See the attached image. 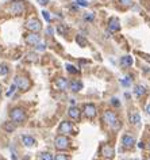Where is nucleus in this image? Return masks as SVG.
Returning <instances> with one entry per match:
<instances>
[{
	"label": "nucleus",
	"instance_id": "nucleus-12",
	"mask_svg": "<svg viewBox=\"0 0 150 160\" xmlns=\"http://www.w3.org/2000/svg\"><path fill=\"white\" fill-rule=\"evenodd\" d=\"M101 153H103L104 157H107V159H111V157H114L115 151H114V148H112V147L104 145L103 148H101Z\"/></svg>",
	"mask_w": 150,
	"mask_h": 160
},
{
	"label": "nucleus",
	"instance_id": "nucleus-13",
	"mask_svg": "<svg viewBox=\"0 0 150 160\" xmlns=\"http://www.w3.org/2000/svg\"><path fill=\"white\" fill-rule=\"evenodd\" d=\"M68 114H69V117H71L72 119H79L81 111H80V109H77L76 106H72L71 109L68 110Z\"/></svg>",
	"mask_w": 150,
	"mask_h": 160
},
{
	"label": "nucleus",
	"instance_id": "nucleus-6",
	"mask_svg": "<svg viewBox=\"0 0 150 160\" xmlns=\"http://www.w3.org/2000/svg\"><path fill=\"white\" fill-rule=\"evenodd\" d=\"M26 27L30 31H32V33H38L39 30L42 29V23L37 18H30L29 21L26 22Z\"/></svg>",
	"mask_w": 150,
	"mask_h": 160
},
{
	"label": "nucleus",
	"instance_id": "nucleus-2",
	"mask_svg": "<svg viewBox=\"0 0 150 160\" xmlns=\"http://www.w3.org/2000/svg\"><path fill=\"white\" fill-rule=\"evenodd\" d=\"M10 14L11 15H22L24 11H26V6L22 0H15L10 4V8H8Z\"/></svg>",
	"mask_w": 150,
	"mask_h": 160
},
{
	"label": "nucleus",
	"instance_id": "nucleus-26",
	"mask_svg": "<svg viewBox=\"0 0 150 160\" xmlns=\"http://www.w3.org/2000/svg\"><path fill=\"white\" fill-rule=\"evenodd\" d=\"M54 160H69V157H68V155H65V153H58V155H56Z\"/></svg>",
	"mask_w": 150,
	"mask_h": 160
},
{
	"label": "nucleus",
	"instance_id": "nucleus-30",
	"mask_svg": "<svg viewBox=\"0 0 150 160\" xmlns=\"http://www.w3.org/2000/svg\"><path fill=\"white\" fill-rule=\"evenodd\" d=\"M76 3L81 7H88V1L87 0H76Z\"/></svg>",
	"mask_w": 150,
	"mask_h": 160
},
{
	"label": "nucleus",
	"instance_id": "nucleus-14",
	"mask_svg": "<svg viewBox=\"0 0 150 160\" xmlns=\"http://www.w3.org/2000/svg\"><path fill=\"white\" fill-rule=\"evenodd\" d=\"M68 87L73 92H79L80 90H82V83L81 81H76V80H73V81H71V83L68 84Z\"/></svg>",
	"mask_w": 150,
	"mask_h": 160
},
{
	"label": "nucleus",
	"instance_id": "nucleus-8",
	"mask_svg": "<svg viewBox=\"0 0 150 160\" xmlns=\"http://www.w3.org/2000/svg\"><path fill=\"white\" fill-rule=\"evenodd\" d=\"M26 42H27L29 45H32V46H35L38 42H41V37H39L37 33H32V31H31L30 34H27V36H26Z\"/></svg>",
	"mask_w": 150,
	"mask_h": 160
},
{
	"label": "nucleus",
	"instance_id": "nucleus-31",
	"mask_svg": "<svg viewBox=\"0 0 150 160\" xmlns=\"http://www.w3.org/2000/svg\"><path fill=\"white\" fill-rule=\"evenodd\" d=\"M42 15H43V18L46 19V22H50V21H51V16L49 15V12H47V11H42Z\"/></svg>",
	"mask_w": 150,
	"mask_h": 160
},
{
	"label": "nucleus",
	"instance_id": "nucleus-41",
	"mask_svg": "<svg viewBox=\"0 0 150 160\" xmlns=\"http://www.w3.org/2000/svg\"><path fill=\"white\" fill-rule=\"evenodd\" d=\"M146 160H150V157H147V159H146Z\"/></svg>",
	"mask_w": 150,
	"mask_h": 160
},
{
	"label": "nucleus",
	"instance_id": "nucleus-21",
	"mask_svg": "<svg viewBox=\"0 0 150 160\" xmlns=\"http://www.w3.org/2000/svg\"><path fill=\"white\" fill-rule=\"evenodd\" d=\"M39 159L41 160H54V157L50 152H42V153H39Z\"/></svg>",
	"mask_w": 150,
	"mask_h": 160
},
{
	"label": "nucleus",
	"instance_id": "nucleus-1",
	"mask_svg": "<svg viewBox=\"0 0 150 160\" xmlns=\"http://www.w3.org/2000/svg\"><path fill=\"white\" fill-rule=\"evenodd\" d=\"M103 121L106 122L108 126H111L112 129H119V127H121L119 119L114 111H106V113L103 114Z\"/></svg>",
	"mask_w": 150,
	"mask_h": 160
},
{
	"label": "nucleus",
	"instance_id": "nucleus-24",
	"mask_svg": "<svg viewBox=\"0 0 150 160\" xmlns=\"http://www.w3.org/2000/svg\"><path fill=\"white\" fill-rule=\"evenodd\" d=\"M8 73V67L7 64H0V76H4V75Z\"/></svg>",
	"mask_w": 150,
	"mask_h": 160
},
{
	"label": "nucleus",
	"instance_id": "nucleus-11",
	"mask_svg": "<svg viewBox=\"0 0 150 160\" xmlns=\"http://www.w3.org/2000/svg\"><path fill=\"white\" fill-rule=\"evenodd\" d=\"M122 142H123V147L124 148H132L134 144H135V139L130 134H124L123 139H122Z\"/></svg>",
	"mask_w": 150,
	"mask_h": 160
},
{
	"label": "nucleus",
	"instance_id": "nucleus-16",
	"mask_svg": "<svg viewBox=\"0 0 150 160\" xmlns=\"http://www.w3.org/2000/svg\"><path fill=\"white\" fill-rule=\"evenodd\" d=\"M56 84H57V87H58L60 90H66L69 83H68V80L65 79V77H60V79L56 80Z\"/></svg>",
	"mask_w": 150,
	"mask_h": 160
},
{
	"label": "nucleus",
	"instance_id": "nucleus-39",
	"mask_svg": "<svg viewBox=\"0 0 150 160\" xmlns=\"http://www.w3.org/2000/svg\"><path fill=\"white\" fill-rule=\"evenodd\" d=\"M138 147H139V148H143V147H145V145H143V142H139Z\"/></svg>",
	"mask_w": 150,
	"mask_h": 160
},
{
	"label": "nucleus",
	"instance_id": "nucleus-32",
	"mask_svg": "<svg viewBox=\"0 0 150 160\" xmlns=\"http://www.w3.org/2000/svg\"><path fill=\"white\" fill-rule=\"evenodd\" d=\"M15 88H16V86H15V84H12V86H11V88H10V91H8V92H7V96H11V95H12V94H14Z\"/></svg>",
	"mask_w": 150,
	"mask_h": 160
},
{
	"label": "nucleus",
	"instance_id": "nucleus-22",
	"mask_svg": "<svg viewBox=\"0 0 150 160\" xmlns=\"http://www.w3.org/2000/svg\"><path fill=\"white\" fill-rule=\"evenodd\" d=\"M119 3H121L122 7H126V8H129V7L134 6V0H119Z\"/></svg>",
	"mask_w": 150,
	"mask_h": 160
},
{
	"label": "nucleus",
	"instance_id": "nucleus-38",
	"mask_svg": "<svg viewBox=\"0 0 150 160\" xmlns=\"http://www.w3.org/2000/svg\"><path fill=\"white\" fill-rule=\"evenodd\" d=\"M146 113L150 114V104H147V106H146Z\"/></svg>",
	"mask_w": 150,
	"mask_h": 160
},
{
	"label": "nucleus",
	"instance_id": "nucleus-28",
	"mask_svg": "<svg viewBox=\"0 0 150 160\" xmlns=\"http://www.w3.org/2000/svg\"><path fill=\"white\" fill-rule=\"evenodd\" d=\"M27 60H30V61H32V62H35L37 61V60H38V59H37V54L35 53H27Z\"/></svg>",
	"mask_w": 150,
	"mask_h": 160
},
{
	"label": "nucleus",
	"instance_id": "nucleus-9",
	"mask_svg": "<svg viewBox=\"0 0 150 160\" xmlns=\"http://www.w3.org/2000/svg\"><path fill=\"white\" fill-rule=\"evenodd\" d=\"M108 30L111 33H115V31H119L121 30V22H119L118 18H111L108 22Z\"/></svg>",
	"mask_w": 150,
	"mask_h": 160
},
{
	"label": "nucleus",
	"instance_id": "nucleus-25",
	"mask_svg": "<svg viewBox=\"0 0 150 160\" xmlns=\"http://www.w3.org/2000/svg\"><path fill=\"white\" fill-rule=\"evenodd\" d=\"M35 49L38 52H43V50H46V45L42 44V42H38V44L35 45Z\"/></svg>",
	"mask_w": 150,
	"mask_h": 160
},
{
	"label": "nucleus",
	"instance_id": "nucleus-15",
	"mask_svg": "<svg viewBox=\"0 0 150 160\" xmlns=\"http://www.w3.org/2000/svg\"><path fill=\"white\" fill-rule=\"evenodd\" d=\"M22 142L26 147H34L35 145V139L31 136H22Z\"/></svg>",
	"mask_w": 150,
	"mask_h": 160
},
{
	"label": "nucleus",
	"instance_id": "nucleus-36",
	"mask_svg": "<svg viewBox=\"0 0 150 160\" xmlns=\"http://www.w3.org/2000/svg\"><path fill=\"white\" fill-rule=\"evenodd\" d=\"M38 3L41 4V6H46V4L49 3V0H38Z\"/></svg>",
	"mask_w": 150,
	"mask_h": 160
},
{
	"label": "nucleus",
	"instance_id": "nucleus-10",
	"mask_svg": "<svg viewBox=\"0 0 150 160\" xmlns=\"http://www.w3.org/2000/svg\"><path fill=\"white\" fill-rule=\"evenodd\" d=\"M72 130H73L72 122H68V121L61 122V125H60V132H61L62 134H71Z\"/></svg>",
	"mask_w": 150,
	"mask_h": 160
},
{
	"label": "nucleus",
	"instance_id": "nucleus-18",
	"mask_svg": "<svg viewBox=\"0 0 150 160\" xmlns=\"http://www.w3.org/2000/svg\"><path fill=\"white\" fill-rule=\"evenodd\" d=\"M130 122L132 125H138L141 122V116L138 113H131L130 114Z\"/></svg>",
	"mask_w": 150,
	"mask_h": 160
},
{
	"label": "nucleus",
	"instance_id": "nucleus-23",
	"mask_svg": "<svg viewBox=\"0 0 150 160\" xmlns=\"http://www.w3.org/2000/svg\"><path fill=\"white\" fill-rule=\"evenodd\" d=\"M65 68H66V71H68L69 73H73V75L79 73V69H76V67L72 65V64H66V65H65Z\"/></svg>",
	"mask_w": 150,
	"mask_h": 160
},
{
	"label": "nucleus",
	"instance_id": "nucleus-37",
	"mask_svg": "<svg viewBox=\"0 0 150 160\" xmlns=\"http://www.w3.org/2000/svg\"><path fill=\"white\" fill-rule=\"evenodd\" d=\"M85 19H87V21H92V19H93V14H88L85 16Z\"/></svg>",
	"mask_w": 150,
	"mask_h": 160
},
{
	"label": "nucleus",
	"instance_id": "nucleus-34",
	"mask_svg": "<svg viewBox=\"0 0 150 160\" xmlns=\"http://www.w3.org/2000/svg\"><path fill=\"white\" fill-rule=\"evenodd\" d=\"M112 104H114V106H116V107H119V106H121V103H119V99L114 98V99H112Z\"/></svg>",
	"mask_w": 150,
	"mask_h": 160
},
{
	"label": "nucleus",
	"instance_id": "nucleus-33",
	"mask_svg": "<svg viewBox=\"0 0 150 160\" xmlns=\"http://www.w3.org/2000/svg\"><path fill=\"white\" fill-rule=\"evenodd\" d=\"M57 30H58V33H61V34H65V33H66V29H65L64 26H58V29H57Z\"/></svg>",
	"mask_w": 150,
	"mask_h": 160
},
{
	"label": "nucleus",
	"instance_id": "nucleus-17",
	"mask_svg": "<svg viewBox=\"0 0 150 160\" xmlns=\"http://www.w3.org/2000/svg\"><path fill=\"white\" fill-rule=\"evenodd\" d=\"M121 64H122V67H126V68L131 67L132 65V57L131 56H123L121 59Z\"/></svg>",
	"mask_w": 150,
	"mask_h": 160
},
{
	"label": "nucleus",
	"instance_id": "nucleus-7",
	"mask_svg": "<svg viewBox=\"0 0 150 160\" xmlns=\"http://www.w3.org/2000/svg\"><path fill=\"white\" fill-rule=\"evenodd\" d=\"M82 111H84V114H85L88 118H93V117L96 116V107H95L92 103H85L84 104Z\"/></svg>",
	"mask_w": 150,
	"mask_h": 160
},
{
	"label": "nucleus",
	"instance_id": "nucleus-29",
	"mask_svg": "<svg viewBox=\"0 0 150 160\" xmlns=\"http://www.w3.org/2000/svg\"><path fill=\"white\" fill-rule=\"evenodd\" d=\"M130 84H131V80H130V77L127 76V77H124V79H122V86H124V87H129Z\"/></svg>",
	"mask_w": 150,
	"mask_h": 160
},
{
	"label": "nucleus",
	"instance_id": "nucleus-27",
	"mask_svg": "<svg viewBox=\"0 0 150 160\" xmlns=\"http://www.w3.org/2000/svg\"><path fill=\"white\" fill-rule=\"evenodd\" d=\"M4 129H6L7 132H14V129H15V126L12 124H10V122H7V124H4Z\"/></svg>",
	"mask_w": 150,
	"mask_h": 160
},
{
	"label": "nucleus",
	"instance_id": "nucleus-40",
	"mask_svg": "<svg viewBox=\"0 0 150 160\" xmlns=\"http://www.w3.org/2000/svg\"><path fill=\"white\" fill-rule=\"evenodd\" d=\"M147 148L150 149V140H149V142H147Z\"/></svg>",
	"mask_w": 150,
	"mask_h": 160
},
{
	"label": "nucleus",
	"instance_id": "nucleus-35",
	"mask_svg": "<svg viewBox=\"0 0 150 160\" xmlns=\"http://www.w3.org/2000/svg\"><path fill=\"white\" fill-rule=\"evenodd\" d=\"M46 33H47V34H50V36H51V34L54 33L53 27H51V26H49V27H47V29H46Z\"/></svg>",
	"mask_w": 150,
	"mask_h": 160
},
{
	"label": "nucleus",
	"instance_id": "nucleus-42",
	"mask_svg": "<svg viewBox=\"0 0 150 160\" xmlns=\"http://www.w3.org/2000/svg\"><path fill=\"white\" fill-rule=\"evenodd\" d=\"M0 92H1V91H0Z\"/></svg>",
	"mask_w": 150,
	"mask_h": 160
},
{
	"label": "nucleus",
	"instance_id": "nucleus-3",
	"mask_svg": "<svg viewBox=\"0 0 150 160\" xmlns=\"http://www.w3.org/2000/svg\"><path fill=\"white\" fill-rule=\"evenodd\" d=\"M69 144H71V141H69V139L65 136V134H60V136H57L56 140H54V147H56L57 149H60V151L66 149L69 147Z\"/></svg>",
	"mask_w": 150,
	"mask_h": 160
},
{
	"label": "nucleus",
	"instance_id": "nucleus-20",
	"mask_svg": "<svg viewBox=\"0 0 150 160\" xmlns=\"http://www.w3.org/2000/svg\"><path fill=\"white\" fill-rule=\"evenodd\" d=\"M76 42L80 45V46H82V47H85L87 45H88V41H87V39L84 38L82 36H80V34H79V36H76Z\"/></svg>",
	"mask_w": 150,
	"mask_h": 160
},
{
	"label": "nucleus",
	"instance_id": "nucleus-5",
	"mask_svg": "<svg viewBox=\"0 0 150 160\" xmlns=\"http://www.w3.org/2000/svg\"><path fill=\"white\" fill-rule=\"evenodd\" d=\"M14 84L22 91H27L30 87V80L24 76H16L14 79Z\"/></svg>",
	"mask_w": 150,
	"mask_h": 160
},
{
	"label": "nucleus",
	"instance_id": "nucleus-19",
	"mask_svg": "<svg viewBox=\"0 0 150 160\" xmlns=\"http://www.w3.org/2000/svg\"><path fill=\"white\" fill-rule=\"evenodd\" d=\"M134 94H135L137 96H142V95H145V94H146V87L142 86V84L137 86L135 90H134Z\"/></svg>",
	"mask_w": 150,
	"mask_h": 160
},
{
	"label": "nucleus",
	"instance_id": "nucleus-4",
	"mask_svg": "<svg viewBox=\"0 0 150 160\" xmlns=\"http://www.w3.org/2000/svg\"><path fill=\"white\" fill-rule=\"evenodd\" d=\"M10 117L14 122H23L26 119V114H24V110L21 109V107H16V109H12L11 113H10Z\"/></svg>",
	"mask_w": 150,
	"mask_h": 160
}]
</instances>
